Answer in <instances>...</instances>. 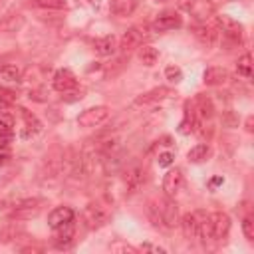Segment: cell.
I'll return each instance as SVG.
<instances>
[{"label": "cell", "mask_w": 254, "mask_h": 254, "mask_svg": "<svg viewBox=\"0 0 254 254\" xmlns=\"http://www.w3.org/2000/svg\"><path fill=\"white\" fill-rule=\"evenodd\" d=\"M107 117H109V107L107 105H95V107H89L77 115V125L85 127V129L99 127Z\"/></svg>", "instance_id": "6da1fadb"}, {"label": "cell", "mask_w": 254, "mask_h": 254, "mask_svg": "<svg viewBox=\"0 0 254 254\" xmlns=\"http://www.w3.org/2000/svg\"><path fill=\"white\" fill-rule=\"evenodd\" d=\"M145 38H147V28H145V26H133V28H129V30L121 36L117 48H119L121 52H131V50L143 46V40H145Z\"/></svg>", "instance_id": "7a4b0ae2"}, {"label": "cell", "mask_w": 254, "mask_h": 254, "mask_svg": "<svg viewBox=\"0 0 254 254\" xmlns=\"http://www.w3.org/2000/svg\"><path fill=\"white\" fill-rule=\"evenodd\" d=\"M107 220H109V212H107V208H103L101 204L91 202V204L85 206V210H83V222H85L87 228H99V226H103Z\"/></svg>", "instance_id": "3957f363"}, {"label": "cell", "mask_w": 254, "mask_h": 254, "mask_svg": "<svg viewBox=\"0 0 254 254\" xmlns=\"http://www.w3.org/2000/svg\"><path fill=\"white\" fill-rule=\"evenodd\" d=\"M157 206H159V214H161V226L173 228L175 224H179V208H177L175 200L163 198L157 202Z\"/></svg>", "instance_id": "277c9868"}, {"label": "cell", "mask_w": 254, "mask_h": 254, "mask_svg": "<svg viewBox=\"0 0 254 254\" xmlns=\"http://www.w3.org/2000/svg\"><path fill=\"white\" fill-rule=\"evenodd\" d=\"M208 218H210V238L214 240L226 238L230 230V216L226 212H212L208 214Z\"/></svg>", "instance_id": "5b68a950"}, {"label": "cell", "mask_w": 254, "mask_h": 254, "mask_svg": "<svg viewBox=\"0 0 254 254\" xmlns=\"http://www.w3.org/2000/svg\"><path fill=\"white\" fill-rule=\"evenodd\" d=\"M216 26L222 32V36H226V38H232V40H240L242 38V24L238 20L226 16V14L216 16Z\"/></svg>", "instance_id": "8992f818"}, {"label": "cell", "mask_w": 254, "mask_h": 254, "mask_svg": "<svg viewBox=\"0 0 254 254\" xmlns=\"http://www.w3.org/2000/svg\"><path fill=\"white\" fill-rule=\"evenodd\" d=\"M181 26H183L181 16L177 12H171V10L159 14L155 18V22H153V30L155 32H169V30H175V28H181Z\"/></svg>", "instance_id": "52a82bcc"}, {"label": "cell", "mask_w": 254, "mask_h": 254, "mask_svg": "<svg viewBox=\"0 0 254 254\" xmlns=\"http://www.w3.org/2000/svg\"><path fill=\"white\" fill-rule=\"evenodd\" d=\"M189 12L194 20L206 22L214 14V4H212V0H190L189 2Z\"/></svg>", "instance_id": "ba28073f"}, {"label": "cell", "mask_w": 254, "mask_h": 254, "mask_svg": "<svg viewBox=\"0 0 254 254\" xmlns=\"http://www.w3.org/2000/svg\"><path fill=\"white\" fill-rule=\"evenodd\" d=\"M52 85H54L56 91L65 93V91H69V89H73L77 85V79L69 69H58L54 73V77H52Z\"/></svg>", "instance_id": "9c48e42d"}, {"label": "cell", "mask_w": 254, "mask_h": 254, "mask_svg": "<svg viewBox=\"0 0 254 254\" xmlns=\"http://www.w3.org/2000/svg\"><path fill=\"white\" fill-rule=\"evenodd\" d=\"M71 220H73V210L69 206H56L48 214V224L54 230L60 228V226H64V224H67V222H71Z\"/></svg>", "instance_id": "30bf717a"}, {"label": "cell", "mask_w": 254, "mask_h": 254, "mask_svg": "<svg viewBox=\"0 0 254 254\" xmlns=\"http://www.w3.org/2000/svg\"><path fill=\"white\" fill-rule=\"evenodd\" d=\"M181 187H183V173H181V169H171V171L163 177V190H165V194L171 196V194H175Z\"/></svg>", "instance_id": "8fae6325"}, {"label": "cell", "mask_w": 254, "mask_h": 254, "mask_svg": "<svg viewBox=\"0 0 254 254\" xmlns=\"http://www.w3.org/2000/svg\"><path fill=\"white\" fill-rule=\"evenodd\" d=\"M40 202L38 200H22V202H18L16 204V208L12 210V218H16V220H24V218H32V216H36L38 214V210H40V206H38Z\"/></svg>", "instance_id": "7c38bea8"}, {"label": "cell", "mask_w": 254, "mask_h": 254, "mask_svg": "<svg viewBox=\"0 0 254 254\" xmlns=\"http://www.w3.org/2000/svg\"><path fill=\"white\" fill-rule=\"evenodd\" d=\"M202 81L206 85H222L228 81V71L220 65H212V67H206L204 73H202Z\"/></svg>", "instance_id": "4fadbf2b"}, {"label": "cell", "mask_w": 254, "mask_h": 254, "mask_svg": "<svg viewBox=\"0 0 254 254\" xmlns=\"http://www.w3.org/2000/svg\"><path fill=\"white\" fill-rule=\"evenodd\" d=\"M123 181H125V189L129 192H133V190H137L145 183V171L141 167H131V169L125 171Z\"/></svg>", "instance_id": "5bb4252c"}, {"label": "cell", "mask_w": 254, "mask_h": 254, "mask_svg": "<svg viewBox=\"0 0 254 254\" xmlns=\"http://www.w3.org/2000/svg\"><path fill=\"white\" fill-rule=\"evenodd\" d=\"M194 36L198 38V42L200 44H204V46H214L216 44V38H218V32L214 30V28H210V26H206V22H198L196 26H194Z\"/></svg>", "instance_id": "9a60e30c"}, {"label": "cell", "mask_w": 254, "mask_h": 254, "mask_svg": "<svg viewBox=\"0 0 254 254\" xmlns=\"http://www.w3.org/2000/svg\"><path fill=\"white\" fill-rule=\"evenodd\" d=\"M181 228H183L185 238H189V240L198 238V218H196V212H187V214H183V218H181Z\"/></svg>", "instance_id": "2e32d148"}, {"label": "cell", "mask_w": 254, "mask_h": 254, "mask_svg": "<svg viewBox=\"0 0 254 254\" xmlns=\"http://www.w3.org/2000/svg\"><path fill=\"white\" fill-rule=\"evenodd\" d=\"M139 6V0H109V8L115 16H131Z\"/></svg>", "instance_id": "e0dca14e"}, {"label": "cell", "mask_w": 254, "mask_h": 254, "mask_svg": "<svg viewBox=\"0 0 254 254\" xmlns=\"http://www.w3.org/2000/svg\"><path fill=\"white\" fill-rule=\"evenodd\" d=\"M93 48L99 56H113L117 52V40L115 36H103L93 42Z\"/></svg>", "instance_id": "ac0fdd59"}, {"label": "cell", "mask_w": 254, "mask_h": 254, "mask_svg": "<svg viewBox=\"0 0 254 254\" xmlns=\"http://www.w3.org/2000/svg\"><path fill=\"white\" fill-rule=\"evenodd\" d=\"M73 234H75V228H73V220H71V222H67V224L56 228V244H58L60 248L69 246L71 240H73Z\"/></svg>", "instance_id": "d6986e66"}, {"label": "cell", "mask_w": 254, "mask_h": 254, "mask_svg": "<svg viewBox=\"0 0 254 254\" xmlns=\"http://www.w3.org/2000/svg\"><path fill=\"white\" fill-rule=\"evenodd\" d=\"M137 56H139V60H141L143 65L151 67V65H155L157 60H159V50L153 48V46H139V54H137Z\"/></svg>", "instance_id": "ffe728a7"}, {"label": "cell", "mask_w": 254, "mask_h": 254, "mask_svg": "<svg viewBox=\"0 0 254 254\" xmlns=\"http://www.w3.org/2000/svg\"><path fill=\"white\" fill-rule=\"evenodd\" d=\"M208 155H210V147L206 143H198V145L190 147V151L187 153V159L190 163H202L208 159Z\"/></svg>", "instance_id": "44dd1931"}, {"label": "cell", "mask_w": 254, "mask_h": 254, "mask_svg": "<svg viewBox=\"0 0 254 254\" xmlns=\"http://www.w3.org/2000/svg\"><path fill=\"white\" fill-rule=\"evenodd\" d=\"M169 93H171L169 89H165V87H157V89H153V91H149V93H145V95L137 97V99H135V105H145V103H151V101L163 99V97H167Z\"/></svg>", "instance_id": "7402d4cb"}, {"label": "cell", "mask_w": 254, "mask_h": 254, "mask_svg": "<svg viewBox=\"0 0 254 254\" xmlns=\"http://www.w3.org/2000/svg\"><path fill=\"white\" fill-rule=\"evenodd\" d=\"M236 71H238V75H242L244 79H250V77H252V56H250V54H244V56L238 58Z\"/></svg>", "instance_id": "603a6c76"}, {"label": "cell", "mask_w": 254, "mask_h": 254, "mask_svg": "<svg viewBox=\"0 0 254 254\" xmlns=\"http://www.w3.org/2000/svg\"><path fill=\"white\" fill-rule=\"evenodd\" d=\"M196 212V218H198V238L206 240L210 238V218L204 210H194Z\"/></svg>", "instance_id": "cb8c5ba5"}, {"label": "cell", "mask_w": 254, "mask_h": 254, "mask_svg": "<svg viewBox=\"0 0 254 254\" xmlns=\"http://www.w3.org/2000/svg\"><path fill=\"white\" fill-rule=\"evenodd\" d=\"M0 75L8 81H20L22 79V69L16 64H2L0 65Z\"/></svg>", "instance_id": "d4e9b609"}, {"label": "cell", "mask_w": 254, "mask_h": 254, "mask_svg": "<svg viewBox=\"0 0 254 254\" xmlns=\"http://www.w3.org/2000/svg\"><path fill=\"white\" fill-rule=\"evenodd\" d=\"M20 111H22V117H24V123H26V127H28V131H30L32 135L40 133V131H42V121H40L34 113H30L28 109H20Z\"/></svg>", "instance_id": "484cf974"}, {"label": "cell", "mask_w": 254, "mask_h": 254, "mask_svg": "<svg viewBox=\"0 0 254 254\" xmlns=\"http://www.w3.org/2000/svg\"><path fill=\"white\" fill-rule=\"evenodd\" d=\"M32 6L46 10H64L67 8V0H32Z\"/></svg>", "instance_id": "4316f807"}, {"label": "cell", "mask_w": 254, "mask_h": 254, "mask_svg": "<svg viewBox=\"0 0 254 254\" xmlns=\"http://www.w3.org/2000/svg\"><path fill=\"white\" fill-rule=\"evenodd\" d=\"M242 232H244L248 242L254 240V220H252V216H244L242 218Z\"/></svg>", "instance_id": "83f0119b"}, {"label": "cell", "mask_w": 254, "mask_h": 254, "mask_svg": "<svg viewBox=\"0 0 254 254\" xmlns=\"http://www.w3.org/2000/svg\"><path fill=\"white\" fill-rule=\"evenodd\" d=\"M165 77H167L169 81L177 83V81H181V79H183V71H181V67H179V65H169V67L165 69Z\"/></svg>", "instance_id": "f1b7e54d"}, {"label": "cell", "mask_w": 254, "mask_h": 254, "mask_svg": "<svg viewBox=\"0 0 254 254\" xmlns=\"http://www.w3.org/2000/svg\"><path fill=\"white\" fill-rule=\"evenodd\" d=\"M0 103L2 105H12L16 103V93L10 89H0Z\"/></svg>", "instance_id": "f546056e"}, {"label": "cell", "mask_w": 254, "mask_h": 254, "mask_svg": "<svg viewBox=\"0 0 254 254\" xmlns=\"http://www.w3.org/2000/svg\"><path fill=\"white\" fill-rule=\"evenodd\" d=\"M14 127V117L6 111H0V131L4 129H12Z\"/></svg>", "instance_id": "4dcf8cb0"}, {"label": "cell", "mask_w": 254, "mask_h": 254, "mask_svg": "<svg viewBox=\"0 0 254 254\" xmlns=\"http://www.w3.org/2000/svg\"><path fill=\"white\" fill-rule=\"evenodd\" d=\"M109 248H111L113 252H131V254H133V252H137L133 246H129V244H125V242H113Z\"/></svg>", "instance_id": "1f68e13d"}, {"label": "cell", "mask_w": 254, "mask_h": 254, "mask_svg": "<svg viewBox=\"0 0 254 254\" xmlns=\"http://www.w3.org/2000/svg\"><path fill=\"white\" fill-rule=\"evenodd\" d=\"M12 141H14V131H12V129H4V131H0V145L10 147Z\"/></svg>", "instance_id": "d6a6232c"}, {"label": "cell", "mask_w": 254, "mask_h": 254, "mask_svg": "<svg viewBox=\"0 0 254 254\" xmlns=\"http://www.w3.org/2000/svg\"><path fill=\"white\" fill-rule=\"evenodd\" d=\"M173 159H175V155H173L171 151H165V153L159 155V165H161V167H169V165L173 163Z\"/></svg>", "instance_id": "836d02e7"}, {"label": "cell", "mask_w": 254, "mask_h": 254, "mask_svg": "<svg viewBox=\"0 0 254 254\" xmlns=\"http://www.w3.org/2000/svg\"><path fill=\"white\" fill-rule=\"evenodd\" d=\"M10 157H12V153H10V149H8L6 145H0V165H4V163H8V161H10Z\"/></svg>", "instance_id": "e575fe53"}, {"label": "cell", "mask_w": 254, "mask_h": 254, "mask_svg": "<svg viewBox=\"0 0 254 254\" xmlns=\"http://www.w3.org/2000/svg\"><path fill=\"white\" fill-rule=\"evenodd\" d=\"M64 99H65V101H75V99H81V91H75V87H73V89L65 91Z\"/></svg>", "instance_id": "d590c367"}, {"label": "cell", "mask_w": 254, "mask_h": 254, "mask_svg": "<svg viewBox=\"0 0 254 254\" xmlns=\"http://www.w3.org/2000/svg\"><path fill=\"white\" fill-rule=\"evenodd\" d=\"M141 250H147V252H157V254H165V248L155 246V244H149V242H145V244L141 246Z\"/></svg>", "instance_id": "8d00e7d4"}, {"label": "cell", "mask_w": 254, "mask_h": 254, "mask_svg": "<svg viewBox=\"0 0 254 254\" xmlns=\"http://www.w3.org/2000/svg\"><path fill=\"white\" fill-rule=\"evenodd\" d=\"M210 185H212V187H216V185H222V177H214V179L210 181Z\"/></svg>", "instance_id": "74e56055"}]
</instances>
